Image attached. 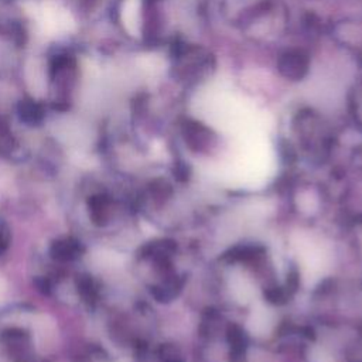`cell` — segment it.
I'll return each instance as SVG.
<instances>
[{
	"mask_svg": "<svg viewBox=\"0 0 362 362\" xmlns=\"http://www.w3.org/2000/svg\"><path fill=\"white\" fill-rule=\"evenodd\" d=\"M173 58L177 64V76L185 86L197 85L206 79L216 65L215 57L208 49L184 38L173 44Z\"/></svg>",
	"mask_w": 362,
	"mask_h": 362,
	"instance_id": "cell-1",
	"label": "cell"
},
{
	"mask_svg": "<svg viewBox=\"0 0 362 362\" xmlns=\"http://www.w3.org/2000/svg\"><path fill=\"white\" fill-rule=\"evenodd\" d=\"M311 68V57L304 48H287L276 59L277 74L290 82L303 81Z\"/></svg>",
	"mask_w": 362,
	"mask_h": 362,
	"instance_id": "cell-2",
	"label": "cell"
},
{
	"mask_svg": "<svg viewBox=\"0 0 362 362\" xmlns=\"http://www.w3.org/2000/svg\"><path fill=\"white\" fill-rule=\"evenodd\" d=\"M40 24L44 31L49 34L69 31L74 27V21L66 10L59 8L55 4H42L40 8Z\"/></svg>",
	"mask_w": 362,
	"mask_h": 362,
	"instance_id": "cell-3",
	"label": "cell"
},
{
	"mask_svg": "<svg viewBox=\"0 0 362 362\" xmlns=\"http://www.w3.org/2000/svg\"><path fill=\"white\" fill-rule=\"evenodd\" d=\"M140 3L137 0H126L122 8V20L124 27L134 33L136 28L140 25Z\"/></svg>",
	"mask_w": 362,
	"mask_h": 362,
	"instance_id": "cell-4",
	"label": "cell"
},
{
	"mask_svg": "<svg viewBox=\"0 0 362 362\" xmlns=\"http://www.w3.org/2000/svg\"><path fill=\"white\" fill-rule=\"evenodd\" d=\"M307 23H308V24L311 23V16H308V20H307ZM317 27H318V24H313V28H315V30H317Z\"/></svg>",
	"mask_w": 362,
	"mask_h": 362,
	"instance_id": "cell-5",
	"label": "cell"
}]
</instances>
